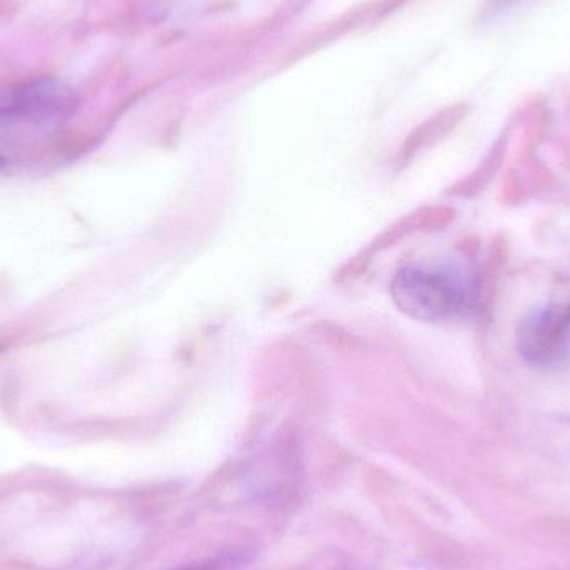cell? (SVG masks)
I'll return each mask as SVG.
<instances>
[{"instance_id": "obj_2", "label": "cell", "mask_w": 570, "mask_h": 570, "mask_svg": "<svg viewBox=\"0 0 570 570\" xmlns=\"http://www.w3.org/2000/svg\"><path fill=\"white\" fill-rule=\"evenodd\" d=\"M72 110V92L56 80H39L0 99V130L50 127Z\"/></svg>"}, {"instance_id": "obj_1", "label": "cell", "mask_w": 570, "mask_h": 570, "mask_svg": "<svg viewBox=\"0 0 570 570\" xmlns=\"http://www.w3.org/2000/svg\"><path fill=\"white\" fill-rule=\"evenodd\" d=\"M392 295L401 311L422 322L459 321L474 307L471 273L455 261H429L399 271Z\"/></svg>"}, {"instance_id": "obj_4", "label": "cell", "mask_w": 570, "mask_h": 570, "mask_svg": "<svg viewBox=\"0 0 570 570\" xmlns=\"http://www.w3.org/2000/svg\"><path fill=\"white\" fill-rule=\"evenodd\" d=\"M183 570H227L223 562H209V564L194 566V568Z\"/></svg>"}, {"instance_id": "obj_3", "label": "cell", "mask_w": 570, "mask_h": 570, "mask_svg": "<svg viewBox=\"0 0 570 570\" xmlns=\"http://www.w3.org/2000/svg\"><path fill=\"white\" fill-rule=\"evenodd\" d=\"M566 324L568 317L551 308L529 315L519 332L522 354L538 362L551 357L561 341Z\"/></svg>"}]
</instances>
